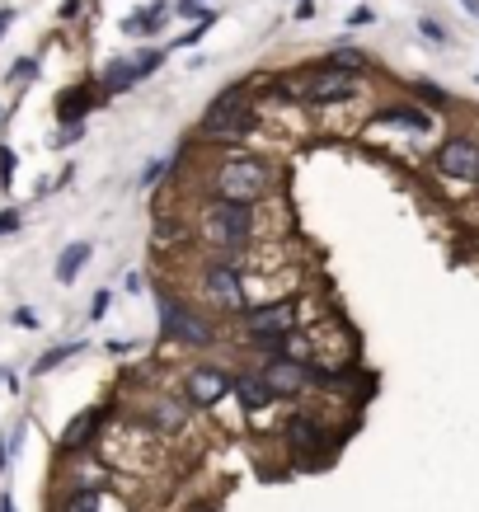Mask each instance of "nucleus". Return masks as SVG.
I'll return each mask as SVG.
<instances>
[{
    "label": "nucleus",
    "instance_id": "obj_1",
    "mask_svg": "<svg viewBox=\"0 0 479 512\" xmlns=\"http://www.w3.org/2000/svg\"><path fill=\"white\" fill-rule=\"evenodd\" d=\"M254 207L249 202H226V198H207L202 202L198 221H193V235H198L207 249H245L254 245Z\"/></svg>",
    "mask_w": 479,
    "mask_h": 512
},
{
    "label": "nucleus",
    "instance_id": "obj_2",
    "mask_svg": "<svg viewBox=\"0 0 479 512\" xmlns=\"http://www.w3.org/2000/svg\"><path fill=\"white\" fill-rule=\"evenodd\" d=\"M240 320H245V343L249 348H259L263 357H273V353H282V343L301 329L306 311H301V296H278V301L249 306Z\"/></svg>",
    "mask_w": 479,
    "mask_h": 512
},
{
    "label": "nucleus",
    "instance_id": "obj_3",
    "mask_svg": "<svg viewBox=\"0 0 479 512\" xmlns=\"http://www.w3.org/2000/svg\"><path fill=\"white\" fill-rule=\"evenodd\" d=\"M273 188H278V170H273V160H263V156H226L212 170V198L249 202L254 207Z\"/></svg>",
    "mask_w": 479,
    "mask_h": 512
},
{
    "label": "nucleus",
    "instance_id": "obj_4",
    "mask_svg": "<svg viewBox=\"0 0 479 512\" xmlns=\"http://www.w3.org/2000/svg\"><path fill=\"white\" fill-rule=\"evenodd\" d=\"M254 127H259V109L249 104V85H231V90H221L217 99L207 104L198 132L207 141H226V146H235V141L254 137Z\"/></svg>",
    "mask_w": 479,
    "mask_h": 512
},
{
    "label": "nucleus",
    "instance_id": "obj_5",
    "mask_svg": "<svg viewBox=\"0 0 479 512\" xmlns=\"http://www.w3.org/2000/svg\"><path fill=\"white\" fill-rule=\"evenodd\" d=\"M160 334L184 348H212L217 343V325L198 315V306H188L184 296L174 292H160Z\"/></svg>",
    "mask_w": 479,
    "mask_h": 512
},
{
    "label": "nucleus",
    "instance_id": "obj_6",
    "mask_svg": "<svg viewBox=\"0 0 479 512\" xmlns=\"http://www.w3.org/2000/svg\"><path fill=\"white\" fill-rule=\"evenodd\" d=\"M198 296L221 315H245L254 306V296L245 292V278H240V268H226V264H212L198 273Z\"/></svg>",
    "mask_w": 479,
    "mask_h": 512
},
{
    "label": "nucleus",
    "instance_id": "obj_7",
    "mask_svg": "<svg viewBox=\"0 0 479 512\" xmlns=\"http://www.w3.org/2000/svg\"><path fill=\"white\" fill-rule=\"evenodd\" d=\"M235 367H221V362H198L184 372V404L188 409H212L231 395Z\"/></svg>",
    "mask_w": 479,
    "mask_h": 512
},
{
    "label": "nucleus",
    "instance_id": "obj_8",
    "mask_svg": "<svg viewBox=\"0 0 479 512\" xmlns=\"http://www.w3.org/2000/svg\"><path fill=\"white\" fill-rule=\"evenodd\" d=\"M254 372H259V381L268 386L273 400H296L301 390H310V362H296V357L273 353V357H263Z\"/></svg>",
    "mask_w": 479,
    "mask_h": 512
},
{
    "label": "nucleus",
    "instance_id": "obj_9",
    "mask_svg": "<svg viewBox=\"0 0 479 512\" xmlns=\"http://www.w3.org/2000/svg\"><path fill=\"white\" fill-rule=\"evenodd\" d=\"M437 174H442V179H456V184H475L479 179V141L447 137L437 146Z\"/></svg>",
    "mask_w": 479,
    "mask_h": 512
},
{
    "label": "nucleus",
    "instance_id": "obj_10",
    "mask_svg": "<svg viewBox=\"0 0 479 512\" xmlns=\"http://www.w3.org/2000/svg\"><path fill=\"white\" fill-rule=\"evenodd\" d=\"M353 94V71H339V66H320V71H310V80H301V104H343Z\"/></svg>",
    "mask_w": 479,
    "mask_h": 512
},
{
    "label": "nucleus",
    "instance_id": "obj_11",
    "mask_svg": "<svg viewBox=\"0 0 479 512\" xmlns=\"http://www.w3.org/2000/svg\"><path fill=\"white\" fill-rule=\"evenodd\" d=\"M109 423V409H85L76 423H66V433H62V451L66 456H85L90 451V442L99 437V428Z\"/></svg>",
    "mask_w": 479,
    "mask_h": 512
},
{
    "label": "nucleus",
    "instance_id": "obj_12",
    "mask_svg": "<svg viewBox=\"0 0 479 512\" xmlns=\"http://www.w3.org/2000/svg\"><path fill=\"white\" fill-rule=\"evenodd\" d=\"M231 395L240 400V409L245 414H263V409H273V395H268V386L259 381V372H235V381H231Z\"/></svg>",
    "mask_w": 479,
    "mask_h": 512
},
{
    "label": "nucleus",
    "instance_id": "obj_13",
    "mask_svg": "<svg viewBox=\"0 0 479 512\" xmlns=\"http://www.w3.org/2000/svg\"><path fill=\"white\" fill-rule=\"evenodd\" d=\"M94 104H99V90H94V85H76V90H66L62 99H57V118H62V123H85L94 113Z\"/></svg>",
    "mask_w": 479,
    "mask_h": 512
},
{
    "label": "nucleus",
    "instance_id": "obj_14",
    "mask_svg": "<svg viewBox=\"0 0 479 512\" xmlns=\"http://www.w3.org/2000/svg\"><path fill=\"white\" fill-rule=\"evenodd\" d=\"M90 254H94L90 240H76V245H66V249H62V259H57V268H52V278L62 282V287H71V282H76L80 273H85Z\"/></svg>",
    "mask_w": 479,
    "mask_h": 512
},
{
    "label": "nucleus",
    "instance_id": "obj_15",
    "mask_svg": "<svg viewBox=\"0 0 479 512\" xmlns=\"http://www.w3.org/2000/svg\"><path fill=\"white\" fill-rule=\"evenodd\" d=\"M188 235H193V226H188L184 217H170V212H160L151 226V245L155 249H174V245H188Z\"/></svg>",
    "mask_w": 479,
    "mask_h": 512
},
{
    "label": "nucleus",
    "instance_id": "obj_16",
    "mask_svg": "<svg viewBox=\"0 0 479 512\" xmlns=\"http://www.w3.org/2000/svg\"><path fill=\"white\" fill-rule=\"evenodd\" d=\"M146 419H151L160 433H179V428L188 423V409H184V400H160V404L146 409Z\"/></svg>",
    "mask_w": 479,
    "mask_h": 512
},
{
    "label": "nucleus",
    "instance_id": "obj_17",
    "mask_svg": "<svg viewBox=\"0 0 479 512\" xmlns=\"http://www.w3.org/2000/svg\"><path fill=\"white\" fill-rule=\"evenodd\" d=\"M287 437H292V447L301 451H315V447H325V428L310 419V414H296L292 423H287Z\"/></svg>",
    "mask_w": 479,
    "mask_h": 512
},
{
    "label": "nucleus",
    "instance_id": "obj_18",
    "mask_svg": "<svg viewBox=\"0 0 479 512\" xmlns=\"http://www.w3.org/2000/svg\"><path fill=\"white\" fill-rule=\"evenodd\" d=\"M376 123H400V127H409V132H428V113H418L414 104H395V109L376 113Z\"/></svg>",
    "mask_w": 479,
    "mask_h": 512
},
{
    "label": "nucleus",
    "instance_id": "obj_19",
    "mask_svg": "<svg viewBox=\"0 0 479 512\" xmlns=\"http://www.w3.org/2000/svg\"><path fill=\"white\" fill-rule=\"evenodd\" d=\"M80 348H85V343H80V339H71V343H57V348H47V353L38 357V362H33V376L57 372V367H62V362H71V357H76Z\"/></svg>",
    "mask_w": 479,
    "mask_h": 512
},
{
    "label": "nucleus",
    "instance_id": "obj_20",
    "mask_svg": "<svg viewBox=\"0 0 479 512\" xmlns=\"http://www.w3.org/2000/svg\"><path fill=\"white\" fill-rule=\"evenodd\" d=\"M132 85H137V76H132V66H127V57H118V62L104 66V85H99L104 94H127Z\"/></svg>",
    "mask_w": 479,
    "mask_h": 512
},
{
    "label": "nucleus",
    "instance_id": "obj_21",
    "mask_svg": "<svg viewBox=\"0 0 479 512\" xmlns=\"http://www.w3.org/2000/svg\"><path fill=\"white\" fill-rule=\"evenodd\" d=\"M160 62H165L160 47H151V52H132V57H127V66H132V76L137 80H151L155 71H160Z\"/></svg>",
    "mask_w": 479,
    "mask_h": 512
},
{
    "label": "nucleus",
    "instance_id": "obj_22",
    "mask_svg": "<svg viewBox=\"0 0 479 512\" xmlns=\"http://www.w3.org/2000/svg\"><path fill=\"white\" fill-rule=\"evenodd\" d=\"M99 489H71V494L62 498V512H99Z\"/></svg>",
    "mask_w": 479,
    "mask_h": 512
},
{
    "label": "nucleus",
    "instance_id": "obj_23",
    "mask_svg": "<svg viewBox=\"0 0 479 512\" xmlns=\"http://www.w3.org/2000/svg\"><path fill=\"white\" fill-rule=\"evenodd\" d=\"M329 66H339V71H362V66H367V52H357V47H334Z\"/></svg>",
    "mask_w": 479,
    "mask_h": 512
},
{
    "label": "nucleus",
    "instance_id": "obj_24",
    "mask_svg": "<svg viewBox=\"0 0 479 512\" xmlns=\"http://www.w3.org/2000/svg\"><path fill=\"white\" fill-rule=\"evenodd\" d=\"M33 76H38V62H33V57H19V62L10 66V85H29Z\"/></svg>",
    "mask_w": 479,
    "mask_h": 512
},
{
    "label": "nucleus",
    "instance_id": "obj_25",
    "mask_svg": "<svg viewBox=\"0 0 479 512\" xmlns=\"http://www.w3.org/2000/svg\"><path fill=\"white\" fill-rule=\"evenodd\" d=\"M15 184V151L10 146H0V188Z\"/></svg>",
    "mask_w": 479,
    "mask_h": 512
},
{
    "label": "nucleus",
    "instance_id": "obj_26",
    "mask_svg": "<svg viewBox=\"0 0 479 512\" xmlns=\"http://www.w3.org/2000/svg\"><path fill=\"white\" fill-rule=\"evenodd\" d=\"M165 170H170V160H151V165L141 170V188H155L160 179H165Z\"/></svg>",
    "mask_w": 479,
    "mask_h": 512
},
{
    "label": "nucleus",
    "instance_id": "obj_27",
    "mask_svg": "<svg viewBox=\"0 0 479 512\" xmlns=\"http://www.w3.org/2000/svg\"><path fill=\"white\" fill-rule=\"evenodd\" d=\"M80 132H85V123H62L57 127V151H62V146H76Z\"/></svg>",
    "mask_w": 479,
    "mask_h": 512
},
{
    "label": "nucleus",
    "instance_id": "obj_28",
    "mask_svg": "<svg viewBox=\"0 0 479 512\" xmlns=\"http://www.w3.org/2000/svg\"><path fill=\"white\" fill-rule=\"evenodd\" d=\"M109 306H113V292L104 287V292H94V306H90V320H104L109 315Z\"/></svg>",
    "mask_w": 479,
    "mask_h": 512
},
{
    "label": "nucleus",
    "instance_id": "obj_29",
    "mask_svg": "<svg viewBox=\"0 0 479 512\" xmlns=\"http://www.w3.org/2000/svg\"><path fill=\"white\" fill-rule=\"evenodd\" d=\"M212 29V19H198V24H193V29L188 33H179V47H193V43H202V33Z\"/></svg>",
    "mask_w": 479,
    "mask_h": 512
},
{
    "label": "nucleus",
    "instance_id": "obj_30",
    "mask_svg": "<svg viewBox=\"0 0 479 512\" xmlns=\"http://www.w3.org/2000/svg\"><path fill=\"white\" fill-rule=\"evenodd\" d=\"M19 226H24V217H19L15 207H5V212H0V235H15Z\"/></svg>",
    "mask_w": 479,
    "mask_h": 512
},
{
    "label": "nucleus",
    "instance_id": "obj_31",
    "mask_svg": "<svg viewBox=\"0 0 479 512\" xmlns=\"http://www.w3.org/2000/svg\"><path fill=\"white\" fill-rule=\"evenodd\" d=\"M15 325H19V329H38V311H29V306H19V311H15Z\"/></svg>",
    "mask_w": 479,
    "mask_h": 512
},
{
    "label": "nucleus",
    "instance_id": "obj_32",
    "mask_svg": "<svg viewBox=\"0 0 479 512\" xmlns=\"http://www.w3.org/2000/svg\"><path fill=\"white\" fill-rule=\"evenodd\" d=\"M80 10H85V0H62V10H57V15H62V19H76Z\"/></svg>",
    "mask_w": 479,
    "mask_h": 512
},
{
    "label": "nucleus",
    "instance_id": "obj_33",
    "mask_svg": "<svg viewBox=\"0 0 479 512\" xmlns=\"http://www.w3.org/2000/svg\"><path fill=\"white\" fill-rule=\"evenodd\" d=\"M423 33H428L433 43H447V33H442V24H433V19H423Z\"/></svg>",
    "mask_w": 479,
    "mask_h": 512
},
{
    "label": "nucleus",
    "instance_id": "obj_34",
    "mask_svg": "<svg viewBox=\"0 0 479 512\" xmlns=\"http://www.w3.org/2000/svg\"><path fill=\"white\" fill-rule=\"evenodd\" d=\"M66 184H76V165H66V170L57 174V184H52V188H66Z\"/></svg>",
    "mask_w": 479,
    "mask_h": 512
},
{
    "label": "nucleus",
    "instance_id": "obj_35",
    "mask_svg": "<svg viewBox=\"0 0 479 512\" xmlns=\"http://www.w3.org/2000/svg\"><path fill=\"white\" fill-rule=\"evenodd\" d=\"M5 466H10V442L0 437V475H5Z\"/></svg>",
    "mask_w": 479,
    "mask_h": 512
},
{
    "label": "nucleus",
    "instance_id": "obj_36",
    "mask_svg": "<svg viewBox=\"0 0 479 512\" xmlns=\"http://www.w3.org/2000/svg\"><path fill=\"white\" fill-rule=\"evenodd\" d=\"M15 24V10H0V38H5V29Z\"/></svg>",
    "mask_w": 479,
    "mask_h": 512
},
{
    "label": "nucleus",
    "instance_id": "obj_37",
    "mask_svg": "<svg viewBox=\"0 0 479 512\" xmlns=\"http://www.w3.org/2000/svg\"><path fill=\"white\" fill-rule=\"evenodd\" d=\"M0 512H19V508H15V498H10V494H0Z\"/></svg>",
    "mask_w": 479,
    "mask_h": 512
},
{
    "label": "nucleus",
    "instance_id": "obj_38",
    "mask_svg": "<svg viewBox=\"0 0 479 512\" xmlns=\"http://www.w3.org/2000/svg\"><path fill=\"white\" fill-rule=\"evenodd\" d=\"M475 184H479V179H475Z\"/></svg>",
    "mask_w": 479,
    "mask_h": 512
}]
</instances>
